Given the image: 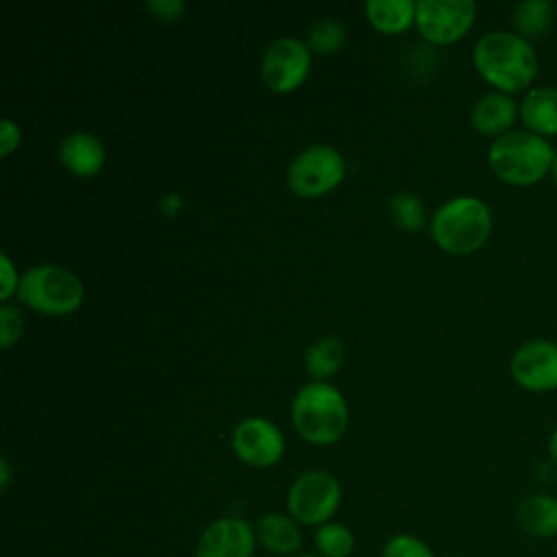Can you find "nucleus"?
<instances>
[{"label": "nucleus", "mask_w": 557, "mask_h": 557, "mask_svg": "<svg viewBox=\"0 0 557 557\" xmlns=\"http://www.w3.org/2000/svg\"><path fill=\"white\" fill-rule=\"evenodd\" d=\"M146 9L163 22H176L185 13L187 4L183 0H148Z\"/></svg>", "instance_id": "nucleus-26"}, {"label": "nucleus", "mask_w": 557, "mask_h": 557, "mask_svg": "<svg viewBox=\"0 0 557 557\" xmlns=\"http://www.w3.org/2000/svg\"><path fill=\"white\" fill-rule=\"evenodd\" d=\"M546 453H548V463L557 470V426L550 431L546 440Z\"/></svg>", "instance_id": "nucleus-30"}, {"label": "nucleus", "mask_w": 557, "mask_h": 557, "mask_svg": "<svg viewBox=\"0 0 557 557\" xmlns=\"http://www.w3.org/2000/svg\"><path fill=\"white\" fill-rule=\"evenodd\" d=\"M20 144V128L11 122V120H2L0 122V154L7 157L11 154Z\"/></svg>", "instance_id": "nucleus-28"}, {"label": "nucleus", "mask_w": 557, "mask_h": 557, "mask_svg": "<svg viewBox=\"0 0 557 557\" xmlns=\"http://www.w3.org/2000/svg\"><path fill=\"white\" fill-rule=\"evenodd\" d=\"M0 470H2V490H7V485H9V466H7V461L0 463Z\"/></svg>", "instance_id": "nucleus-31"}, {"label": "nucleus", "mask_w": 557, "mask_h": 557, "mask_svg": "<svg viewBox=\"0 0 557 557\" xmlns=\"http://www.w3.org/2000/svg\"><path fill=\"white\" fill-rule=\"evenodd\" d=\"M313 544L322 557H348L355 548V537L346 524L331 520L315 527Z\"/></svg>", "instance_id": "nucleus-21"}, {"label": "nucleus", "mask_w": 557, "mask_h": 557, "mask_svg": "<svg viewBox=\"0 0 557 557\" xmlns=\"http://www.w3.org/2000/svg\"><path fill=\"white\" fill-rule=\"evenodd\" d=\"M257 533L250 522L237 516H222L202 529L196 542V557H252Z\"/></svg>", "instance_id": "nucleus-12"}, {"label": "nucleus", "mask_w": 557, "mask_h": 557, "mask_svg": "<svg viewBox=\"0 0 557 557\" xmlns=\"http://www.w3.org/2000/svg\"><path fill=\"white\" fill-rule=\"evenodd\" d=\"M17 298L33 311L46 315H67L83 302L81 278L52 263L28 268L17 285Z\"/></svg>", "instance_id": "nucleus-5"}, {"label": "nucleus", "mask_w": 557, "mask_h": 557, "mask_svg": "<svg viewBox=\"0 0 557 557\" xmlns=\"http://www.w3.org/2000/svg\"><path fill=\"white\" fill-rule=\"evenodd\" d=\"M311 50L296 37L274 39L261 57V78L276 94H289L307 78Z\"/></svg>", "instance_id": "nucleus-10"}, {"label": "nucleus", "mask_w": 557, "mask_h": 557, "mask_svg": "<svg viewBox=\"0 0 557 557\" xmlns=\"http://www.w3.org/2000/svg\"><path fill=\"white\" fill-rule=\"evenodd\" d=\"M389 211H392L394 222L407 231H418L424 226V205L413 194L400 191V194L392 196Z\"/></svg>", "instance_id": "nucleus-23"}, {"label": "nucleus", "mask_w": 557, "mask_h": 557, "mask_svg": "<svg viewBox=\"0 0 557 557\" xmlns=\"http://www.w3.org/2000/svg\"><path fill=\"white\" fill-rule=\"evenodd\" d=\"M516 522L533 540L557 537V496L548 492L524 496L516 507Z\"/></svg>", "instance_id": "nucleus-17"}, {"label": "nucleus", "mask_w": 557, "mask_h": 557, "mask_svg": "<svg viewBox=\"0 0 557 557\" xmlns=\"http://www.w3.org/2000/svg\"><path fill=\"white\" fill-rule=\"evenodd\" d=\"M444 557H459V555H444Z\"/></svg>", "instance_id": "nucleus-34"}, {"label": "nucleus", "mask_w": 557, "mask_h": 557, "mask_svg": "<svg viewBox=\"0 0 557 557\" xmlns=\"http://www.w3.org/2000/svg\"><path fill=\"white\" fill-rule=\"evenodd\" d=\"M257 544H261L263 550L276 557H294L300 553L302 544V533L300 524L289 516V513H263L257 524Z\"/></svg>", "instance_id": "nucleus-16"}, {"label": "nucleus", "mask_w": 557, "mask_h": 557, "mask_svg": "<svg viewBox=\"0 0 557 557\" xmlns=\"http://www.w3.org/2000/svg\"><path fill=\"white\" fill-rule=\"evenodd\" d=\"M294 557H322L320 553H298V555H294Z\"/></svg>", "instance_id": "nucleus-33"}, {"label": "nucleus", "mask_w": 557, "mask_h": 557, "mask_svg": "<svg viewBox=\"0 0 557 557\" xmlns=\"http://www.w3.org/2000/svg\"><path fill=\"white\" fill-rule=\"evenodd\" d=\"M476 20L472 0H420L416 2V26L420 35L437 46L455 44L468 35Z\"/></svg>", "instance_id": "nucleus-8"}, {"label": "nucleus", "mask_w": 557, "mask_h": 557, "mask_svg": "<svg viewBox=\"0 0 557 557\" xmlns=\"http://www.w3.org/2000/svg\"><path fill=\"white\" fill-rule=\"evenodd\" d=\"M0 268H2V289H0V300H9L13 296V292H17V270L13 265V261L9 259V255H0Z\"/></svg>", "instance_id": "nucleus-27"}, {"label": "nucleus", "mask_w": 557, "mask_h": 557, "mask_svg": "<svg viewBox=\"0 0 557 557\" xmlns=\"http://www.w3.org/2000/svg\"><path fill=\"white\" fill-rule=\"evenodd\" d=\"M346 174L344 157L326 144L305 148L287 168V185L296 196L320 198L335 189Z\"/></svg>", "instance_id": "nucleus-7"}, {"label": "nucleus", "mask_w": 557, "mask_h": 557, "mask_svg": "<svg viewBox=\"0 0 557 557\" xmlns=\"http://www.w3.org/2000/svg\"><path fill=\"white\" fill-rule=\"evenodd\" d=\"M231 446L239 461L252 468L274 466L285 450L283 433L268 418H246L235 424L231 433Z\"/></svg>", "instance_id": "nucleus-11"}, {"label": "nucleus", "mask_w": 557, "mask_h": 557, "mask_svg": "<svg viewBox=\"0 0 557 557\" xmlns=\"http://www.w3.org/2000/svg\"><path fill=\"white\" fill-rule=\"evenodd\" d=\"M344 357H346L344 342L335 335H326L307 348L305 366H307V372L313 376V381H324L326 376L339 370V366L344 363Z\"/></svg>", "instance_id": "nucleus-20"}, {"label": "nucleus", "mask_w": 557, "mask_h": 557, "mask_svg": "<svg viewBox=\"0 0 557 557\" xmlns=\"http://www.w3.org/2000/svg\"><path fill=\"white\" fill-rule=\"evenodd\" d=\"M344 41H346V30L342 22L333 17H324L315 22L307 33V46L311 52H318V54H333L344 46Z\"/></svg>", "instance_id": "nucleus-22"}, {"label": "nucleus", "mask_w": 557, "mask_h": 557, "mask_svg": "<svg viewBox=\"0 0 557 557\" xmlns=\"http://www.w3.org/2000/svg\"><path fill=\"white\" fill-rule=\"evenodd\" d=\"M181 207H183V200H181V196L178 194H165L163 196V200H161V211L165 213V215H176L178 211H181Z\"/></svg>", "instance_id": "nucleus-29"}, {"label": "nucleus", "mask_w": 557, "mask_h": 557, "mask_svg": "<svg viewBox=\"0 0 557 557\" xmlns=\"http://www.w3.org/2000/svg\"><path fill=\"white\" fill-rule=\"evenodd\" d=\"M368 22L381 33H400L416 24V2L411 0H368L363 4Z\"/></svg>", "instance_id": "nucleus-18"}, {"label": "nucleus", "mask_w": 557, "mask_h": 557, "mask_svg": "<svg viewBox=\"0 0 557 557\" xmlns=\"http://www.w3.org/2000/svg\"><path fill=\"white\" fill-rule=\"evenodd\" d=\"M555 22V4L548 0H522L513 7L511 24L513 33L524 39L544 37Z\"/></svg>", "instance_id": "nucleus-19"}, {"label": "nucleus", "mask_w": 557, "mask_h": 557, "mask_svg": "<svg viewBox=\"0 0 557 557\" xmlns=\"http://www.w3.org/2000/svg\"><path fill=\"white\" fill-rule=\"evenodd\" d=\"M381 557H435V553L424 540L411 533H398L385 542Z\"/></svg>", "instance_id": "nucleus-24"}, {"label": "nucleus", "mask_w": 557, "mask_h": 557, "mask_svg": "<svg viewBox=\"0 0 557 557\" xmlns=\"http://www.w3.org/2000/svg\"><path fill=\"white\" fill-rule=\"evenodd\" d=\"M520 120V104L509 94L487 91L470 109V124L483 137L498 139L513 131Z\"/></svg>", "instance_id": "nucleus-13"}, {"label": "nucleus", "mask_w": 557, "mask_h": 557, "mask_svg": "<svg viewBox=\"0 0 557 557\" xmlns=\"http://www.w3.org/2000/svg\"><path fill=\"white\" fill-rule=\"evenodd\" d=\"M550 178H553V183H555V187H557V152H555V159H553V168H550Z\"/></svg>", "instance_id": "nucleus-32"}, {"label": "nucleus", "mask_w": 557, "mask_h": 557, "mask_svg": "<svg viewBox=\"0 0 557 557\" xmlns=\"http://www.w3.org/2000/svg\"><path fill=\"white\" fill-rule=\"evenodd\" d=\"M492 209L476 196H457L435 209L431 218L433 242L450 255L476 252L492 233Z\"/></svg>", "instance_id": "nucleus-4"}, {"label": "nucleus", "mask_w": 557, "mask_h": 557, "mask_svg": "<svg viewBox=\"0 0 557 557\" xmlns=\"http://www.w3.org/2000/svg\"><path fill=\"white\" fill-rule=\"evenodd\" d=\"M342 500V487L331 472L309 470L294 479L287 490V511L305 527L331 522Z\"/></svg>", "instance_id": "nucleus-6"}, {"label": "nucleus", "mask_w": 557, "mask_h": 557, "mask_svg": "<svg viewBox=\"0 0 557 557\" xmlns=\"http://www.w3.org/2000/svg\"><path fill=\"white\" fill-rule=\"evenodd\" d=\"M509 374L518 387L531 394L557 389V342L535 337L522 342L511 359Z\"/></svg>", "instance_id": "nucleus-9"}, {"label": "nucleus", "mask_w": 557, "mask_h": 557, "mask_svg": "<svg viewBox=\"0 0 557 557\" xmlns=\"http://www.w3.org/2000/svg\"><path fill=\"white\" fill-rule=\"evenodd\" d=\"M292 422L309 444H335L348 429V405L331 383L309 381L292 400Z\"/></svg>", "instance_id": "nucleus-3"}, {"label": "nucleus", "mask_w": 557, "mask_h": 557, "mask_svg": "<svg viewBox=\"0 0 557 557\" xmlns=\"http://www.w3.org/2000/svg\"><path fill=\"white\" fill-rule=\"evenodd\" d=\"M0 326H2L0 344H2V348H9L22 335V326H24L22 315L17 313V309H13L9 305H2L0 307Z\"/></svg>", "instance_id": "nucleus-25"}, {"label": "nucleus", "mask_w": 557, "mask_h": 557, "mask_svg": "<svg viewBox=\"0 0 557 557\" xmlns=\"http://www.w3.org/2000/svg\"><path fill=\"white\" fill-rule=\"evenodd\" d=\"M520 104L522 128L544 139L557 137V87L535 85L524 91Z\"/></svg>", "instance_id": "nucleus-14"}, {"label": "nucleus", "mask_w": 557, "mask_h": 557, "mask_svg": "<svg viewBox=\"0 0 557 557\" xmlns=\"http://www.w3.org/2000/svg\"><path fill=\"white\" fill-rule=\"evenodd\" d=\"M472 63L479 76L500 94H520L533 87L540 59L529 39L513 30H490L472 48Z\"/></svg>", "instance_id": "nucleus-1"}, {"label": "nucleus", "mask_w": 557, "mask_h": 557, "mask_svg": "<svg viewBox=\"0 0 557 557\" xmlns=\"http://www.w3.org/2000/svg\"><path fill=\"white\" fill-rule=\"evenodd\" d=\"M555 148L548 139L524 128L492 139L487 148V165L492 174L513 187H531L550 174Z\"/></svg>", "instance_id": "nucleus-2"}, {"label": "nucleus", "mask_w": 557, "mask_h": 557, "mask_svg": "<svg viewBox=\"0 0 557 557\" xmlns=\"http://www.w3.org/2000/svg\"><path fill=\"white\" fill-rule=\"evenodd\" d=\"M59 159L63 168L81 178L94 176L104 165V146L102 141L85 131L70 133L61 139L59 146Z\"/></svg>", "instance_id": "nucleus-15"}]
</instances>
